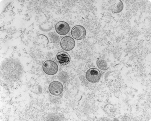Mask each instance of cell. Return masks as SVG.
Returning <instances> with one entry per match:
<instances>
[{
  "mask_svg": "<svg viewBox=\"0 0 151 121\" xmlns=\"http://www.w3.org/2000/svg\"><path fill=\"white\" fill-rule=\"evenodd\" d=\"M42 68L45 73L50 76L56 74L58 69L57 64L52 60H46L43 64Z\"/></svg>",
  "mask_w": 151,
  "mask_h": 121,
  "instance_id": "6da1fadb",
  "label": "cell"
},
{
  "mask_svg": "<svg viewBox=\"0 0 151 121\" xmlns=\"http://www.w3.org/2000/svg\"><path fill=\"white\" fill-rule=\"evenodd\" d=\"M101 76V75L100 71L95 68H91L88 70L86 75L87 80L92 83L98 82L100 79Z\"/></svg>",
  "mask_w": 151,
  "mask_h": 121,
  "instance_id": "7a4b0ae2",
  "label": "cell"
},
{
  "mask_svg": "<svg viewBox=\"0 0 151 121\" xmlns=\"http://www.w3.org/2000/svg\"><path fill=\"white\" fill-rule=\"evenodd\" d=\"M71 34L73 37L75 39L81 40L85 38L86 35V31L83 27L77 25L72 28Z\"/></svg>",
  "mask_w": 151,
  "mask_h": 121,
  "instance_id": "3957f363",
  "label": "cell"
},
{
  "mask_svg": "<svg viewBox=\"0 0 151 121\" xmlns=\"http://www.w3.org/2000/svg\"><path fill=\"white\" fill-rule=\"evenodd\" d=\"M60 44L63 50L66 51H70L75 47V42L72 38L66 36L61 39Z\"/></svg>",
  "mask_w": 151,
  "mask_h": 121,
  "instance_id": "277c9868",
  "label": "cell"
},
{
  "mask_svg": "<svg viewBox=\"0 0 151 121\" xmlns=\"http://www.w3.org/2000/svg\"><path fill=\"white\" fill-rule=\"evenodd\" d=\"M48 89L50 93L54 95L58 96L62 93L64 87L60 82L55 81L50 83Z\"/></svg>",
  "mask_w": 151,
  "mask_h": 121,
  "instance_id": "5b68a950",
  "label": "cell"
},
{
  "mask_svg": "<svg viewBox=\"0 0 151 121\" xmlns=\"http://www.w3.org/2000/svg\"><path fill=\"white\" fill-rule=\"evenodd\" d=\"M56 31L61 35L68 34L70 30V27L68 23L64 21H60L56 23L55 26Z\"/></svg>",
  "mask_w": 151,
  "mask_h": 121,
  "instance_id": "8992f818",
  "label": "cell"
},
{
  "mask_svg": "<svg viewBox=\"0 0 151 121\" xmlns=\"http://www.w3.org/2000/svg\"><path fill=\"white\" fill-rule=\"evenodd\" d=\"M56 60L59 64L63 65H66L70 62V57L67 53L61 52L58 53L57 55Z\"/></svg>",
  "mask_w": 151,
  "mask_h": 121,
  "instance_id": "52a82bcc",
  "label": "cell"
},
{
  "mask_svg": "<svg viewBox=\"0 0 151 121\" xmlns=\"http://www.w3.org/2000/svg\"><path fill=\"white\" fill-rule=\"evenodd\" d=\"M117 2L114 4V6L113 9V12L116 14L120 13L122 11L124 8L123 4L122 1Z\"/></svg>",
  "mask_w": 151,
  "mask_h": 121,
  "instance_id": "ba28073f",
  "label": "cell"
},
{
  "mask_svg": "<svg viewBox=\"0 0 151 121\" xmlns=\"http://www.w3.org/2000/svg\"><path fill=\"white\" fill-rule=\"evenodd\" d=\"M96 65L98 67L102 70L105 71L109 68L107 63L104 60L100 59L97 60Z\"/></svg>",
  "mask_w": 151,
  "mask_h": 121,
  "instance_id": "9c48e42d",
  "label": "cell"
}]
</instances>
